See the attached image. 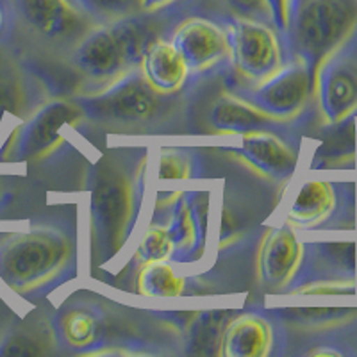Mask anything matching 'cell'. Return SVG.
<instances>
[{"label": "cell", "instance_id": "obj_1", "mask_svg": "<svg viewBox=\"0 0 357 357\" xmlns=\"http://www.w3.org/2000/svg\"><path fill=\"white\" fill-rule=\"evenodd\" d=\"M146 152L116 151L104 155L91 190V263L113 259L129 240L143 200Z\"/></svg>", "mask_w": 357, "mask_h": 357}, {"label": "cell", "instance_id": "obj_2", "mask_svg": "<svg viewBox=\"0 0 357 357\" xmlns=\"http://www.w3.org/2000/svg\"><path fill=\"white\" fill-rule=\"evenodd\" d=\"M73 261V238L54 227L31 229L0 245V279L18 293L56 282Z\"/></svg>", "mask_w": 357, "mask_h": 357}, {"label": "cell", "instance_id": "obj_3", "mask_svg": "<svg viewBox=\"0 0 357 357\" xmlns=\"http://www.w3.org/2000/svg\"><path fill=\"white\" fill-rule=\"evenodd\" d=\"M295 57L318 68L357 34V0H296L286 33Z\"/></svg>", "mask_w": 357, "mask_h": 357}, {"label": "cell", "instance_id": "obj_4", "mask_svg": "<svg viewBox=\"0 0 357 357\" xmlns=\"http://www.w3.org/2000/svg\"><path fill=\"white\" fill-rule=\"evenodd\" d=\"M152 25L130 17L95 25L73 49V63L91 81L109 84L142 61Z\"/></svg>", "mask_w": 357, "mask_h": 357}, {"label": "cell", "instance_id": "obj_5", "mask_svg": "<svg viewBox=\"0 0 357 357\" xmlns=\"http://www.w3.org/2000/svg\"><path fill=\"white\" fill-rule=\"evenodd\" d=\"M167 95L152 88L143 73L129 72L98 93L79 102L88 116L113 126L136 127L159 116Z\"/></svg>", "mask_w": 357, "mask_h": 357}, {"label": "cell", "instance_id": "obj_6", "mask_svg": "<svg viewBox=\"0 0 357 357\" xmlns=\"http://www.w3.org/2000/svg\"><path fill=\"white\" fill-rule=\"evenodd\" d=\"M18 20L43 43L75 45L98 25L79 0H13Z\"/></svg>", "mask_w": 357, "mask_h": 357}, {"label": "cell", "instance_id": "obj_7", "mask_svg": "<svg viewBox=\"0 0 357 357\" xmlns=\"http://www.w3.org/2000/svg\"><path fill=\"white\" fill-rule=\"evenodd\" d=\"M314 95L321 118L329 126L357 114V34L318 68Z\"/></svg>", "mask_w": 357, "mask_h": 357}, {"label": "cell", "instance_id": "obj_8", "mask_svg": "<svg viewBox=\"0 0 357 357\" xmlns=\"http://www.w3.org/2000/svg\"><path fill=\"white\" fill-rule=\"evenodd\" d=\"M314 95V73L302 61L295 57L291 63L282 65L273 75L257 82L256 88L243 93L247 102L257 109L280 120H291L307 106Z\"/></svg>", "mask_w": 357, "mask_h": 357}, {"label": "cell", "instance_id": "obj_9", "mask_svg": "<svg viewBox=\"0 0 357 357\" xmlns=\"http://www.w3.org/2000/svg\"><path fill=\"white\" fill-rule=\"evenodd\" d=\"M225 31L232 61L243 77L261 82L282 66L279 38L264 22L236 17L229 22Z\"/></svg>", "mask_w": 357, "mask_h": 357}, {"label": "cell", "instance_id": "obj_10", "mask_svg": "<svg viewBox=\"0 0 357 357\" xmlns=\"http://www.w3.org/2000/svg\"><path fill=\"white\" fill-rule=\"evenodd\" d=\"M77 114H81V107L79 104L75 106L73 102L56 100L45 104L13 130L8 143L0 152V159L29 161V159L41 158L59 139L61 127L72 122Z\"/></svg>", "mask_w": 357, "mask_h": 357}, {"label": "cell", "instance_id": "obj_11", "mask_svg": "<svg viewBox=\"0 0 357 357\" xmlns=\"http://www.w3.org/2000/svg\"><path fill=\"white\" fill-rule=\"evenodd\" d=\"M172 43L183 56L190 72H206L231 57L227 31L202 17L188 18L178 24Z\"/></svg>", "mask_w": 357, "mask_h": 357}, {"label": "cell", "instance_id": "obj_12", "mask_svg": "<svg viewBox=\"0 0 357 357\" xmlns=\"http://www.w3.org/2000/svg\"><path fill=\"white\" fill-rule=\"evenodd\" d=\"M304 261V247L298 241L291 223L268 231L257 257V270L263 284L272 291H280L301 272Z\"/></svg>", "mask_w": 357, "mask_h": 357}, {"label": "cell", "instance_id": "obj_13", "mask_svg": "<svg viewBox=\"0 0 357 357\" xmlns=\"http://www.w3.org/2000/svg\"><path fill=\"white\" fill-rule=\"evenodd\" d=\"M277 129H257L243 134L238 154L268 177L284 181L295 172L298 152L288 139L280 138Z\"/></svg>", "mask_w": 357, "mask_h": 357}, {"label": "cell", "instance_id": "obj_14", "mask_svg": "<svg viewBox=\"0 0 357 357\" xmlns=\"http://www.w3.org/2000/svg\"><path fill=\"white\" fill-rule=\"evenodd\" d=\"M273 329L259 314H241L227 324L222 354L227 357H264L272 352Z\"/></svg>", "mask_w": 357, "mask_h": 357}, {"label": "cell", "instance_id": "obj_15", "mask_svg": "<svg viewBox=\"0 0 357 357\" xmlns=\"http://www.w3.org/2000/svg\"><path fill=\"white\" fill-rule=\"evenodd\" d=\"M139 66L146 82L165 95L175 93L184 84L190 72L183 56L178 54L174 43L168 41H154L149 45L143 52Z\"/></svg>", "mask_w": 357, "mask_h": 357}, {"label": "cell", "instance_id": "obj_16", "mask_svg": "<svg viewBox=\"0 0 357 357\" xmlns=\"http://www.w3.org/2000/svg\"><path fill=\"white\" fill-rule=\"evenodd\" d=\"M209 123L223 132H248L257 129H279L286 120L272 116L252 106L245 98L223 97L211 109Z\"/></svg>", "mask_w": 357, "mask_h": 357}, {"label": "cell", "instance_id": "obj_17", "mask_svg": "<svg viewBox=\"0 0 357 357\" xmlns=\"http://www.w3.org/2000/svg\"><path fill=\"white\" fill-rule=\"evenodd\" d=\"M336 200V190L331 183L324 181L305 183L289 209L288 222L295 227H320L333 216Z\"/></svg>", "mask_w": 357, "mask_h": 357}, {"label": "cell", "instance_id": "obj_18", "mask_svg": "<svg viewBox=\"0 0 357 357\" xmlns=\"http://www.w3.org/2000/svg\"><path fill=\"white\" fill-rule=\"evenodd\" d=\"M168 231L174 240L172 256L175 259L197 256L202 250L206 236V207H197L188 199H181L174 209Z\"/></svg>", "mask_w": 357, "mask_h": 357}, {"label": "cell", "instance_id": "obj_19", "mask_svg": "<svg viewBox=\"0 0 357 357\" xmlns=\"http://www.w3.org/2000/svg\"><path fill=\"white\" fill-rule=\"evenodd\" d=\"M31 84L24 70L8 50L0 47V123L6 114L25 113L29 106Z\"/></svg>", "mask_w": 357, "mask_h": 357}, {"label": "cell", "instance_id": "obj_20", "mask_svg": "<svg viewBox=\"0 0 357 357\" xmlns=\"http://www.w3.org/2000/svg\"><path fill=\"white\" fill-rule=\"evenodd\" d=\"M184 289V280L172 270L170 264L165 261L158 263H146L139 270L138 291L145 296H178Z\"/></svg>", "mask_w": 357, "mask_h": 357}, {"label": "cell", "instance_id": "obj_21", "mask_svg": "<svg viewBox=\"0 0 357 357\" xmlns=\"http://www.w3.org/2000/svg\"><path fill=\"white\" fill-rule=\"evenodd\" d=\"M59 334L73 349H88L97 341L98 320L86 309H70L59 320Z\"/></svg>", "mask_w": 357, "mask_h": 357}, {"label": "cell", "instance_id": "obj_22", "mask_svg": "<svg viewBox=\"0 0 357 357\" xmlns=\"http://www.w3.org/2000/svg\"><path fill=\"white\" fill-rule=\"evenodd\" d=\"M225 312H206L195 320L191 329V345L195 354H220L216 347H222L223 334L229 321Z\"/></svg>", "mask_w": 357, "mask_h": 357}, {"label": "cell", "instance_id": "obj_23", "mask_svg": "<svg viewBox=\"0 0 357 357\" xmlns=\"http://www.w3.org/2000/svg\"><path fill=\"white\" fill-rule=\"evenodd\" d=\"M97 22H116L139 15L142 0H79Z\"/></svg>", "mask_w": 357, "mask_h": 357}, {"label": "cell", "instance_id": "obj_24", "mask_svg": "<svg viewBox=\"0 0 357 357\" xmlns=\"http://www.w3.org/2000/svg\"><path fill=\"white\" fill-rule=\"evenodd\" d=\"M174 254V240L168 227H151L139 241L136 261L142 264L167 261Z\"/></svg>", "mask_w": 357, "mask_h": 357}, {"label": "cell", "instance_id": "obj_25", "mask_svg": "<svg viewBox=\"0 0 357 357\" xmlns=\"http://www.w3.org/2000/svg\"><path fill=\"white\" fill-rule=\"evenodd\" d=\"M225 2L236 13V17L273 24V11L270 0H225Z\"/></svg>", "mask_w": 357, "mask_h": 357}, {"label": "cell", "instance_id": "obj_26", "mask_svg": "<svg viewBox=\"0 0 357 357\" xmlns=\"http://www.w3.org/2000/svg\"><path fill=\"white\" fill-rule=\"evenodd\" d=\"M191 165L190 158L181 154L178 151L162 152L161 158V170L159 177L161 178H184L191 177Z\"/></svg>", "mask_w": 357, "mask_h": 357}, {"label": "cell", "instance_id": "obj_27", "mask_svg": "<svg viewBox=\"0 0 357 357\" xmlns=\"http://www.w3.org/2000/svg\"><path fill=\"white\" fill-rule=\"evenodd\" d=\"M273 11V25L280 33H288L289 18H291L293 0H270Z\"/></svg>", "mask_w": 357, "mask_h": 357}, {"label": "cell", "instance_id": "obj_28", "mask_svg": "<svg viewBox=\"0 0 357 357\" xmlns=\"http://www.w3.org/2000/svg\"><path fill=\"white\" fill-rule=\"evenodd\" d=\"M177 0H142V11L143 13H155L161 9L168 8Z\"/></svg>", "mask_w": 357, "mask_h": 357}, {"label": "cell", "instance_id": "obj_29", "mask_svg": "<svg viewBox=\"0 0 357 357\" xmlns=\"http://www.w3.org/2000/svg\"><path fill=\"white\" fill-rule=\"evenodd\" d=\"M2 25H4V9H2V4H0V31H2Z\"/></svg>", "mask_w": 357, "mask_h": 357}, {"label": "cell", "instance_id": "obj_30", "mask_svg": "<svg viewBox=\"0 0 357 357\" xmlns=\"http://www.w3.org/2000/svg\"><path fill=\"white\" fill-rule=\"evenodd\" d=\"M295 2H296V0H293V4H295Z\"/></svg>", "mask_w": 357, "mask_h": 357}]
</instances>
